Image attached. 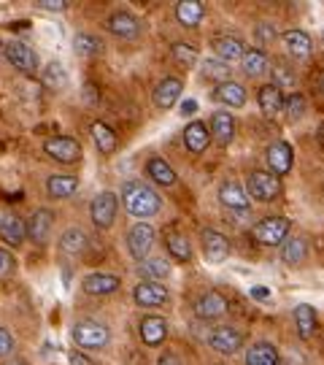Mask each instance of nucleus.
I'll list each match as a JSON object with an SVG mask.
<instances>
[{
    "instance_id": "1",
    "label": "nucleus",
    "mask_w": 324,
    "mask_h": 365,
    "mask_svg": "<svg viewBox=\"0 0 324 365\" xmlns=\"http://www.w3.org/2000/svg\"><path fill=\"white\" fill-rule=\"evenodd\" d=\"M122 203H125V209H127L135 220H149V217H155L157 211H160V206H162L160 195H157L149 184H143V182H125V187H122Z\"/></svg>"
},
{
    "instance_id": "2",
    "label": "nucleus",
    "mask_w": 324,
    "mask_h": 365,
    "mask_svg": "<svg viewBox=\"0 0 324 365\" xmlns=\"http://www.w3.org/2000/svg\"><path fill=\"white\" fill-rule=\"evenodd\" d=\"M70 336L76 341V346L81 349H103L105 344H108V327L103 322H98V319H81L73 325L70 330Z\"/></svg>"
},
{
    "instance_id": "3",
    "label": "nucleus",
    "mask_w": 324,
    "mask_h": 365,
    "mask_svg": "<svg viewBox=\"0 0 324 365\" xmlns=\"http://www.w3.org/2000/svg\"><path fill=\"white\" fill-rule=\"evenodd\" d=\"M281 195V179L273 176L271 170H254L249 173V197L262 200V203H271Z\"/></svg>"
},
{
    "instance_id": "4",
    "label": "nucleus",
    "mask_w": 324,
    "mask_h": 365,
    "mask_svg": "<svg viewBox=\"0 0 324 365\" xmlns=\"http://www.w3.org/2000/svg\"><path fill=\"white\" fill-rule=\"evenodd\" d=\"M289 235V220L284 217H265L254 225V238L265 247H278Z\"/></svg>"
},
{
    "instance_id": "5",
    "label": "nucleus",
    "mask_w": 324,
    "mask_h": 365,
    "mask_svg": "<svg viewBox=\"0 0 324 365\" xmlns=\"http://www.w3.org/2000/svg\"><path fill=\"white\" fill-rule=\"evenodd\" d=\"M3 52H6V60L19 73H27V76H36L38 73V54L33 52V46H27L22 41H11V43H6Z\"/></svg>"
},
{
    "instance_id": "6",
    "label": "nucleus",
    "mask_w": 324,
    "mask_h": 365,
    "mask_svg": "<svg viewBox=\"0 0 324 365\" xmlns=\"http://www.w3.org/2000/svg\"><path fill=\"white\" fill-rule=\"evenodd\" d=\"M155 227L152 225H146V222H138V225H132L127 230V249L130 255L135 257L138 262H143L146 257H149V252H152V247H155Z\"/></svg>"
},
{
    "instance_id": "7",
    "label": "nucleus",
    "mask_w": 324,
    "mask_h": 365,
    "mask_svg": "<svg viewBox=\"0 0 324 365\" xmlns=\"http://www.w3.org/2000/svg\"><path fill=\"white\" fill-rule=\"evenodd\" d=\"M117 211H119V197L114 192H100V195L92 200L90 217L95 222V227L108 230L114 225V220H117Z\"/></svg>"
},
{
    "instance_id": "8",
    "label": "nucleus",
    "mask_w": 324,
    "mask_h": 365,
    "mask_svg": "<svg viewBox=\"0 0 324 365\" xmlns=\"http://www.w3.org/2000/svg\"><path fill=\"white\" fill-rule=\"evenodd\" d=\"M43 152L57 163H76L81 157V144L76 138H68V135H54V138L43 141Z\"/></svg>"
},
{
    "instance_id": "9",
    "label": "nucleus",
    "mask_w": 324,
    "mask_h": 365,
    "mask_svg": "<svg viewBox=\"0 0 324 365\" xmlns=\"http://www.w3.org/2000/svg\"><path fill=\"white\" fill-rule=\"evenodd\" d=\"M200 241H203V255H206V260L211 262V265H219L221 260H227V255H230V241L221 233L208 227V230H203Z\"/></svg>"
},
{
    "instance_id": "10",
    "label": "nucleus",
    "mask_w": 324,
    "mask_h": 365,
    "mask_svg": "<svg viewBox=\"0 0 324 365\" xmlns=\"http://www.w3.org/2000/svg\"><path fill=\"white\" fill-rule=\"evenodd\" d=\"M265 160H268V165H271L273 176H286V173L292 170L295 155H292V146L286 144V141H276V144L268 146Z\"/></svg>"
},
{
    "instance_id": "11",
    "label": "nucleus",
    "mask_w": 324,
    "mask_h": 365,
    "mask_svg": "<svg viewBox=\"0 0 324 365\" xmlns=\"http://www.w3.org/2000/svg\"><path fill=\"white\" fill-rule=\"evenodd\" d=\"M132 298L141 309H157L168 300V289H165V284H157V282H141L132 289Z\"/></svg>"
},
{
    "instance_id": "12",
    "label": "nucleus",
    "mask_w": 324,
    "mask_h": 365,
    "mask_svg": "<svg viewBox=\"0 0 324 365\" xmlns=\"http://www.w3.org/2000/svg\"><path fill=\"white\" fill-rule=\"evenodd\" d=\"M211 349L219 354H235L244 344V336L235 330V327H216L211 336H208Z\"/></svg>"
},
{
    "instance_id": "13",
    "label": "nucleus",
    "mask_w": 324,
    "mask_h": 365,
    "mask_svg": "<svg viewBox=\"0 0 324 365\" xmlns=\"http://www.w3.org/2000/svg\"><path fill=\"white\" fill-rule=\"evenodd\" d=\"M182 90H184L182 81H179L176 76H168V78H162V81H160V84L155 87V95H152V101H155L157 108L168 111V108H173V106H176V101L182 98Z\"/></svg>"
},
{
    "instance_id": "14",
    "label": "nucleus",
    "mask_w": 324,
    "mask_h": 365,
    "mask_svg": "<svg viewBox=\"0 0 324 365\" xmlns=\"http://www.w3.org/2000/svg\"><path fill=\"white\" fill-rule=\"evenodd\" d=\"M224 312H227V300L216 289H208L206 295H200L197 303H194V314L200 319H219Z\"/></svg>"
},
{
    "instance_id": "15",
    "label": "nucleus",
    "mask_w": 324,
    "mask_h": 365,
    "mask_svg": "<svg viewBox=\"0 0 324 365\" xmlns=\"http://www.w3.org/2000/svg\"><path fill=\"white\" fill-rule=\"evenodd\" d=\"M108 30L117 36V38H135L141 33V22L132 16L130 11H114L108 16Z\"/></svg>"
},
{
    "instance_id": "16",
    "label": "nucleus",
    "mask_w": 324,
    "mask_h": 365,
    "mask_svg": "<svg viewBox=\"0 0 324 365\" xmlns=\"http://www.w3.org/2000/svg\"><path fill=\"white\" fill-rule=\"evenodd\" d=\"M52 225H54V214L49 209H38L30 222H27V235L36 241V244H46L49 241V233H52Z\"/></svg>"
},
{
    "instance_id": "17",
    "label": "nucleus",
    "mask_w": 324,
    "mask_h": 365,
    "mask_svg": "<svg viewBox=\"0 0 324 365\" xmlns=\"http://www.w3.org/2000/svg\"><path fill=\"white\" fill-rule=\"evenodd\" d=\"M81 287H84L87 295H111V292H117L122 287V282L114 274H90L81 282Z\"/></svg>"
},
{
    "instance_id": "18",
    "label": "nucleus",
    "mask_w": 324,
    "mask_h": 365,
    "mask_svg": "<svg viewBox=\"0 0 324 365\" xmlns=\"http://www.w3.org/2000/svg\"><path fill=\"white\" fill-rule=\"evenodd\" d=\"M211 133H214V141L219 146H230L235 138V119L230 111H216L211 119Z\"/></svg>"
},
{
    "instance_id": "19",
    "label": "nucleus",
    "mask_w": 324,
    "mask_h": 365,
    "mask_svg": "<svg viewBox=\"0 0 324 365\" xmlns=\"http://www.w3.org/2000/svg\"><path fill=\"white\" fill-rule=\"evenodd\" d=\"M27 235V225L16 214H3L0 217V238L11 247H19Z\"/></svg>"
},
{
    "instance_id": "20",
    "label": "nucleus",
    "mask_w": 324,
    "mask_h": 365,
    "mask_svg": "<svg viewBox=\"0 0 324 365\" xmlns=\"http://www.w3.org/2000/svg\"><path fill=\"white\" fill-rule=\"evenodd\" d=\"M184 144L192 155L206 152V146L211 144V130L206 128V122H189L184 130Z\"/></svg>"
},
{
    "instance_id": "21",
    "label": "nucleus",
    "mask_w": 324,
    "mask_h": 365,
    "mask_svg": "<svg viewBox=\"0 0 324 365\" xmlns=\"http://www.w3.org/2000/svg\"><path fill=\"white\" fill-rule=\"evenodd\" d=\"M257 103H259V111L265 117H276L284 108V95H281V90L276 84H265L257 92Z\"/></svg>"
},
{
    "instance_id": "22",
    "label": "nucleus",
    "mask_w": 324,
    "mask_h": 365,
    "mask_svg": "<svg viewBox=\"0 0 324 365\" xmlns=\"http://www.w3.org/2000/svg\"><path fill=\"white\" fill-rule=\"evenodd\" d=\"M214 52H216V57H219L221 63H235V60H244V54H246V49H244V41L241 38H233V36H219V38L214 41Z\"/></svg>"
},
{
    "instance_id": "23",
    "label": "nucleus",
    "mask_w": 324,
    "mask_h": 365,
    "mask_svg": "<svg viewBox=\"0 0 324 365\" xmlns=\"http://www.w3.org/2000/svg\"><path fill=\"white\" fill-rule=\"evenodd\" d=\"M60 252H63L65 257H81L84 252H87V233L84 230H78V227H70V230H65L60 235Z\"/></svg>"
},
{
    "instance_id": "24",
    "label": "nucleus",
    "mask_w": 324,
    "mask_h": 365,
    "mask_svg": "<svg viewBox=\"0 0 324 365\" xmlns=\"http://www.w3.org/2000/svg\"><path fill=\"white\" fill-rule=\"evenodd\" d=\"M168 336V322L162 317H146L141 322V339L146 346H157Z\"/></svg>"
},
{
    "instance_id": "25",
    "label": "nucleus",
    "mask_w": 324,
    "mask_h": 365,
    "mask_svg": "<svg viewBox=\"0 0 324 365\" xmlns=\"http://www.w3.org/2000/svg\"><path fill=\"white\" fill-rule=\"evenodd\" d=\"M246 365H281V357H278V349L273 344L257 341L254 346H249Z\"/></svg>"
},
{
    "instance_id": "26",
    "label": "nucleus",
    "mask_w": 324,
    "mask_h": 365,
    "mask_svg": "<svg viewBox=\"0 0 324 365\" xmlns=\"http://www.w3.org/2000/svg\"><path fill=\"white\" fill-rule=\"evenodd\" d=\"M46 192L52 197H60V200H65V197L76 195L78 192V179L76 176H63V173H54V176H49L46 179Z\"/></svg>"
},
{
    "instance_id": "27",
    "label": "nucleus",
    "mask_w": 324,
    "mask_h": 365,
    "mask_svg": "<svg viewBox=\"0 0 324 365\" xmlns=\"http://www.w3.org/2000/svg\"><path fill=\"white\" fill-rule=\"evenodd\" d=\"M203 16H206L203 3H197V0H182V3H176V19L184 27H197L203 22Z\"/></svg>"
},
{
    "instance_id": "28",
    "label": "nucleus",
    "mask_w": 324,
    "mask_h": 365,
    "mask_svg": "<svg viewBox=\"0 0 324 365\" xmlns=\"http://www.w3.org/2000/svg\"><path fill=\"white\" fill-rule=\"evenodd\" d=\"M219 197H221V203H224L227 209H235V211H246L249 209V195L244 192V187H241V184H235V182L221 184Z\"/></svg>"
},
{
    "instance_id": "29",
    "label": "nucleus",
    "mask_w": 324,
    "mask_h": 365,
    "mask_svg": "<svg viewBox=\"0 0 324 365\" xmlns=\"http://www.w3.org/2000/svg\"><path fill=\"white\" fill-rule=\"evenodd\" d=\"M295 325H298V336L303 341H308L316 333V312L308 303H300L295 309Z\"/></svg>"
},
{
    "instance_id": "30",
    "label": "nucleus",
    "mask_w": 324,
    "mask_h": 365,
    "mask_svg": "<svg viewBox=\"0 0 324 365\" xmlns=\"http://www.w3.org/2000/svg\"><path fill=\"white\" fill-rule=\"evenodd\" d=\"M92 141L98 146V152H103V155H114L117 152V133L111 130L105 122H95L92 125Z\"/></svg>"
},
{
    "instance_id": "31",
    "label": "nucleus",
    "mask_w": 324,
    "mask_h": 365,
    "mask_svg": "<svg viewBox=\"0 0 324 365\" xmlns=\"http://www.w3.org/2000/svg\"><path fill=\"white\" fill-rule=\"evenodd\" d=\"M284 46L292 57H308L311 54V38L303 30H289V33H284Z\"/></svg>"
},
{
    "instance_id": "32",
    "label": "nucleus",
    "mask_w": 324,
    "mask_h": 365,
    "mask_svg": "<svg viewBox=\"0 0 324 365\" xmlns=\"http://www.w3.org/2000/svg\"><path fill=\"white\" fill-rule=\"evenodd\" d=\"M216 101L233 106V108H241V106L246 103V90L238 81H224V84L216 87Z\"/></svg>"
},
{
    "instance_id": "33",
    "label": "nucleus",
    "mask_w": 324,
    "mask_h": 365,
    "mask_svg": "<svg viewBox=\"0 0 324 365\" xmlns=\"http://www.w3.org/2000/svg\"><path fill=\"white\" fill-rule=\"evenodd\" d=\"M146 173L155 179L157 184H162V187H170V184H176V170L170 168L168 163L162 160V157H152L149 163H146Z\"/></svg>"
},
{
    "instance_id": "34",
    "label": "nucleus",
    "mask_w": 324,
    "mask_h": 365,
    "mask_svg": "<svg viewBox=\"0 0 324 365\" xmlns=\"http://www.w3.org/2000/svg\"><path fill=\"white\" fill-rule=\"evenodd\" d=\"M41 81H43V87L46 90H54V92H60L68 87V73H65V68L60 66V63H49V66L41 71Z\"/></svg>"
},
{
    "instance_id": "35",
    "label": "nucleus",
    "mask_w": 324,
    "mask_h": 365,
    "mask_svg": "<svg viewBox=\"0 0 324 365\" xmlns=\"http://www.w3.org/2000/svg\"><path fill=\"white\" fill-rule=\"evenodd\" d=\"M305 255H308V249H305L303 238H286L284 244H281V260L286 265H300V262L305 260Z\"/></svg>"
},
{
    "instance_id": "36",
    "label": "nucleus",
    "mask_w": 324,
    "mask_h": 365,
    "mask_svg": "<svg viewBox=\"0 0 324 365\" xmlns=\"http://www.w3.org/2000/svg\"><path fill=\"white\" fill-rule=\"evenodd\" d=\"M268 71V54L262 49H251L244 54V73L246 76H262Z\"/></svg>"
},
{
    "instance_id": "37",
    "label": "nucleus",
    "mask_w": 324,
    "mask_h": 365,
    "mask_svg": "<svg viewBox=\"0 0 324 365\" xmlns=\"http://www.w3.org/2000/svg\"><path fill=\"white\" fill-rule=\"evenodd\" d=\"M73 49H76V54H81V57H95V54H100L103 43H100V38L90 36V33H78L76 38H73Z\"/></svg>"
},
{
    "instance_id": "38",
    "label": "nucleus",
    "mask_w": 324,
    "mask_h": 365,
    "mask_svg": "<svg viewBox=\"0 0 324 365\" xmlns=\"http://www.w3.org/2000/svg\"><path fill=\"white\" fill-rule=\"evenodd\" d=\"M168 252L176 257V260H182V262L192 260V247H189V241H187L184 235H170V238H168Z\"/></svg>"
},
{
    "instance_id": "39",
    "label": "nucleus",
    "mask_w": 324,
    "mask_h": 365,
    "mask_svg": "<svg viewBox=\"0 0 324 365\" xmlns=\"http://www.w3.org/2000/svg\"><path fill=\"white\" fill-rule=\"evenodd\" d=\"M143 274L149 276V282H155V279H168V276H170V262L162 260V257L143 260Z\"/></svg>"
},
{
    "instance_id": "40",
    "label": "nucleus",
    "mask_w": 324,
    "mask_h": 365,
    "mask_svg": "<svg viewBox=\"0 0 324 365\" xmlns=\"http://www.w3.org/2000/svg\"><path fill=\"white\" fill-rule=\"evenodd\" d=\"M203 76L216 78L219 84H224V81H230V66H227V63H221V60H206V66H203Z\"/></svg>"
},
{
    "instance_id": "41",
    "label": "nucleus",
    "mask_w": 324,
    "mask_h": 365,
    "mask_svg": "<svg viewBox=\"0 0 324 365\" xmlns=\"http://www.w3.org/2000/svg\"><path fill=\"white\" fill-rule=\"evenodd\" d=\"M173 60L184 68H192L197 63V52H194V46H189V43H173Z\"/></svg>"
},
{
    "instance_id": "42",
    "label": "nucleus",
    "mask_w": 324,
    "mask_h": 365,
    "mask_svg": "<svg viewBox=\"0 0 324 365\" xmlns=\"http://www.w3.org/2000/svg\"><path fill=\"white\" fill-rule=\"evenodd\" d=\"M286 117H289V122H298L303 114H305V98L303 95H298V92H292L289 98H286Z\"/></svg>"
},
{
    "instance_id": "43",
    "label": "nucleus",
    "mask_w": 324,
    "mask_h": 365,
    "mask_svg": "<svg viewBox=\"0 0 324 365\" xmlns=\"http://www.w3.org/2000/svg\"><path fill=\"white\" fill-rule=\"evenodd\" d=\"M273 73H276V81H273V84H276L278 90H281V87H295V73H292L284 63H276Z\"/></svg>"
},
{
    "instance_id": "44",
    "label": "nucleus",
    "mask_w": 324,
    "mask_h": 365,
    "mask_svg": "<svg viewBox=\"0 0 324 365\" xmlns=\"http://www.w3.org/2000/svg\"><path fill=\"white\" fill-rule=\"evenodd\" d=\"M14 336L6 330V327H0V360H6V357H11L14 354Z\"/></svg>"
},
{
    "instance_id": "45",
    "label": "nucleus",
    "mask_w": 324,
    "mask_h": 365,
    "mask_svg": "<svg viewBox=\"0 0 324 365\" xmlns=\"http://www.w3.org/2000/svg\"><path fill=\"white\" fill-rule=\"evenodd\" d=\"M273 38H276V27H273L271 22H259L257 25V41L259 43H273Z\"/></svg>"
},
{
    "instance_id": "46",
    "label": "nucleus",
    "mask_w": 324,
    "mask_h": 365,
    "mask_svg": "<svg viewBox=\"0 0 324 365\" xmlns=\"http://www.w3.org/2000/svg\"><path fill=\"white\" fill-rule=\"evenodd\" d=\"M11 271H14V257L6 249H0V279H6Z\"/></svg>"
},
{
    "instance_id": "47",
    "label": "nucleus",
    "mask_w": 324,
    "mask_h": 365,
    "mask_svg": "<svg viewBox=\"0 0 324 365\" xmlns=\"http://www.w3.org/2000/svg\"><path fill=\"white\" fill-rule=\"evenodd\" d=\"M36 6L43 9V11H65V9H68V3H65V0H38Z\"/></svg>"
},
{
    "instance_id": "48",
    "label": "nucleus",
    "mask_w": 324,
    "mask_h": 365,
    "mask_svg": "<svg viewBox=\"0 0 324 365\" xmlns=\"http://www.w3.org/2000/svg\"><path fill=\"white\" fill-rule=\"evenodd\" d=\"M157 365H182V360L176 357V354H170V352H165L160 360H157Z\"/></svg>"
},
{
    "instance_id": "49",
    "label": "nucleus",
    "mask_w": 324,
    "mask_h": 365,
    "mask_svg": "<svg viewBox=\"0 0 324 365\" xmlns=\"http://www.w3.org/2000/svg\"><path fill=\"white\" fill-rule=\"evenodd\" d=\"M70 365H95V363H92V360H87L81 352H73V354H70Z\"/></svg>"
},
{
    "instance_id": "50",
    "label": "nucleus",
    "mask_w": 324,
    "mask_h": 365,
    "mask_svg": "<svg viewBox=\"0 0 324 365\" xmlns=\"http://www.w3.org/2000/svg\"><path fill=\"white\" fill-rule=\"evenodd\" d=\"M251 298H257V300H268V298H271V289H265V287H254V289H251Z\"/></svg>"
},
{
    "instance_id": "51",
    "label": "nucleus",
    "mask_w": 324,
    "mask_h": 365,
    "mask_svg": "<svg viewBox=\"0 0 324 365\" xmlns=\"http://www.w3.org/2000/svg\"><path fill=\"white\" fill-rule=\"evenodd\" d=\"M194 111H197V103H194V101H184L182 114H187V117H189V114H194Z\"/></svg>"
},
{
    "instance_id": "52",
    "label": "nucleus",
    "mask_w": 324,
    "mask_h": 365,
    "mask_svg": "<svg viewBox=\"0 0 324 365\" xmlns=\"http://www.w3.org/2000/svg\"><path fill=\"white\" fill-rule=\"evenodd\" d=\"M3 365H27V363H25V360H14V357H11V360H6Z\"/></svg>"
},
{
    "instance_id": "53",
    "label": "nucleus",
    "mask_w": 324,
    "mask_h": 365,
    "mask_svg": "<svg viewBox=\"0 0 324 365\" xmlns=\"http://www.w3.org/2000/svg\"><path fill=\"white\" fill-rule=\"evenodd\" d=\"M319 144H322V149H324V125L319 128Z\"/></svg>"
},
{
    "instance_id": "54",
    "label": "nucleus",
    "mask_w": 324,
    "mask_h": 365,
    "mask_svg": "<svg viewBox=\"0 0 324 365\" xmlns=\"http://www.w3.org/2000/svg\"><path fill=\"white\" fill-rule=\"evenodd\" d=\"M3 57H6V52H3V46H0V63H3Z\"/></svg>"
},
{
    "instance_id": "55",
    "label": "nucleus",
    "mask_w": 324,
    "mask_h": 365,
    "mask_svg": "<svg viewBox=\"0 0 324 365\" xmlns=\"http://www.w3.org/2000/svg\"><path fill=\"white\" fill-rule=\"evenodd\" d=\"M322 90H324V76H322Z\"/></svg>"
},
{
    "instance_id": "56",
    "label": "nucleus",
    "mask_w": 324,
    "mask_h": 365,
    "mask_svg": "<svg viewBox=\"0 0 324 365\" xmlns=\"http://www.w3.org/2000/svg\"><path fill=\"white\" fill-rule=\"evenodd\" d=\"M322 41H324V30H322Z\"/></svg>"
}]
</instances>
